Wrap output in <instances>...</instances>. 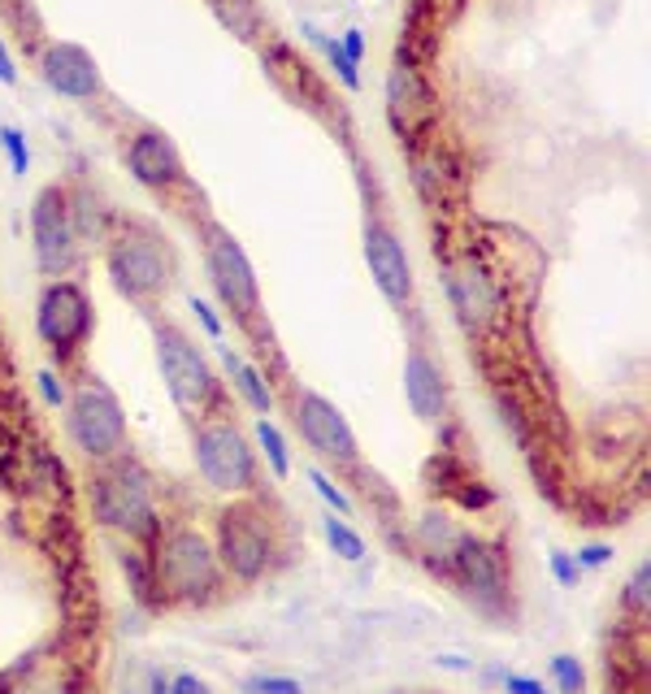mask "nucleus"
<instances>
[{
  "mask_svg": "<svg viewBox=\"0 0 651 694\" xmlns=\"http://www.w3.org/2000/svg\"><path fill=\"white\" fill-rule=\"evenodd\" d=\"M148 691H153V694H169V682H165V677H153V686H148Z\"/></svg>",
  "mask_w": 651,
  "mask_h": 694,
  "instance_id": "58836bf2",
  "label": "nucleus"
},
{
  "mask_svg": "<svg viewBox=\"0 0 651 694\" xmlns=\"http://www.w3.org/2000/svg\"><path fill=\"white\" fill-rule=\"evenodd\" d=\"M217 560L244 581H256L261 573L270 569L274 538H270V526L261 521V512L235 504V508H226L217 517Z\"/></svg>",
  "mask_w": 651,
  "mask_h": 694,
  "instance_id": "1a4fd4ad",
  "label": "nucleus"
},
{
  "mask_svg": "<svg viewBox=\"0 0 651 694\" xmlns=\"http://www.w3.org/2000/svg\"><path fill=\"white\" fill-rule=\"evenodd\" d=\"M435 664L448 668V673H469V659H465V655H439Z\"/></svg>",
  "mask_w": 651,
  "mask_h": 694,
  "instance_id": "4c0bfd02",
  "label": "nucleus"
},
{
  "mask_svg": "<svg viewBox=\"0 0 651 694\" xmlns=\"http://www.w3.org/2000/svg\"><path fill=\"white\" fill-rule=\"evenodd\" d=\"M552 677H556V686L565 694L586 691V673H582V664H577L573 655H556V659H552Z\"/></svg>",
  "mask_w": 651,
  "mask_h": 694,
  "instance_id": "bb28decb",
  "label": "nucleus"
},
{
  "mask_svg": "<svg viewBox=\"0 0 651 694\" xmlns=\"http://www.w3.org/2000/svg\"><path fill=\"white\" fill-rule=\"evenodd\" d=\"M204 261H208V283L222 295V304L240 322H252L261 309V291H256V274H252V261L244 256V247L226 231H213L204 244Z\"/></svg>",
  "mask_w": 651,
  "mask_h": 694,
  "instance_id": "9b49d317",
  "label": "nucleus"
},
{
  "mask_svg": "<svg viewBox=\"0 0 651 694\" xmlns=\"http://www.w3.org/2000/svg\"><path fill=\"white\" fill-rule=\"evenodd\" d=\"M36 382H40V395H43V400H48V404H52V409H61V404H66L61 378H57L52 369H40V373H36Z\"/></svg>",
  "mask_w": 651,
  "mask_h": 694,
  "instance_id": "473e14b6",
  "label": "nucleus"
},
{
  "mask_svg": "<svg viewBox=\"0 0 651 694\" xmlns=\"http://www.w3.org/2000/svg\"><path fill=\"white\" fill-rule=\"evenodd\" d=\"M213 13H217V22L235 36V40H261V31H265V18H261V4L256 0H213Z\"/></svg>",
  "mask_w": 651,
  "mask_h": 694,
  "instance_id": "6ab92c4d",
  "label": "nucleus"
},
{
  "mask_svg": "<svg viewBox=\"0 0 651 694\" xmlns=\"http://www.w3.org/2000/svg\"><path fill=\"white\" fill-rule=\"evenodd\" d=\"M126 169L148 192H169V187L183 183V157H178V148L165 139L162 130L130 135V144H126Z\"/></svg>",
  "mask_w": 651,
  "mask_h": 694,
  "instance_id": "f3484780",
  "label": "nucleus"
},
{
  "mask_svg": "<svg viewBox=\"0 0 651 694\" xmlns=\"http://www.w3.org/2000/svg\"><path fill=\"white\" fill-rule=\"evenodd\" d=\"M430 118H435V91L426 79V61L412 52V40H400L391 57V75H387V123L412 148Z\"/></svg>",
  "mask_w": 651,
  "mask_h": 694,
  "instance_id": "7ed1b4c3",
  "label": "nucleus"
},
{
  "mask_svg": "<svg viewBox=\"0 0 651 694\" xmlns=\"http://www.w3.org/2000/svg\"><path fill=\"white\" fill-rule=\"evenodd\" d=\"M547 565H552V577H556V581H565V586H573V581H577V560H573V556H565V551H552V556H547Z\"/></svg>",
  "mask_w": 651,
  "mask_h": 694,
  "instance_id": "72a5a7b5",
  "label": "nucleus"
},
{
  "mask_svg": "<svg viewBox=\"0 0 651 694\" xmlns=\"http://www.w3.org/2000/svg\"><path fill=\"white\" fill-rule=\"evenodd\" d=\"M244 694H304V686H300V682H291V677L256 673V677H247L244 682Z\"/></svg>",
  "mask_w": 651,
  "mask_h": 694,
  "instance_id": "c85d7f7f",
  "label": "nucleus"
},
{
  "mask_svg": "<svg viewBox=\"0 0 651 694\" xmlns=\"http://www.w3.org/2000/svg\"><path fill=\"white\" fill-rule=\"evenodd\" d=\"M451 569L460 577V586H465L478 604H487V608H495V604L508 595L504 560H499V551H495L490 543H483V538L460 534V543H456V551H451Z\"/></svg>",
  "mask_w": 651,
  "mask_h": 694,
  "instance_id": "dca6fc26",
  "label": "nucleus"
},
{
  "mask_svg": "<svg viewBox=\"0 0 651 694\" xmlns=\"http://www.w3.org/2000/svg\"><path fill=\"white\" fill-rule=\"evenodd\" d=\"M222 361H226V369H231V378L240 382V391H244L247 404L261 412V417H270V412H274V395H270V387H265V373L244 365V361H240L235 352H226V348H222Z\"/></svg>",
  "mask_w": 651,
  "mask_h": 694,
  "instance_id": "aec40b11",
  "label": "nucleus"
},
{
  "mask_svg": "<svg viewBox=\"0 0 651 694\" xmlns=\"http://www.w3.org/2000/svg\"><path fill=\"white\" fill-rule=\"evenodd\" d=\"M109 274H114L123 295L148 300V295H162L169 286V256L148 235H123L109 244Z\"/></svg>",
  "mask_w": 651,
  "mask_h": 694,
  "instance_id": "f8f14e48",
  "label": "nucleus"
},
{
  "mask_svg": "<svg viewBox=\"0 0 651 694\" xmlns=\"http://www.w3.org/2000/svg\"><path fill=\"white\" fill-rule=\"evenodd\" d=\"M648 590H651V565L648 560H639L634 573H630V581H625V608L639 616H648Z\"/></svg>",
  "mask_w": 651,
  "mask_h": 694,
  "instance_id": "a878e982",
  "label": "nucleus"
},
{
  "mask_svg": "<svg viewBox=\"0 0 651 694\" xmlns=\"http://www.w3.org/2000/svg\"><path fill=\"white\" fill-rule=\"evenodd\" d=\"M339 52L361 70V61H366V31H361V27H348L343 40H339Z\"/></svg>",
  "mask_w": 651,
  "mask_h": 694,
  "instance_id": "c756f323",
  "label": "nucleus"
},
{
  "mask_svg": "<svg viewBox=\"0 0 651 694\" xmlns=\"http://www.w3.org/2000/svg\"><path fill=\"white\" fill-rule=\"evenodd\" d=\"M295 430L330 465H357V434H352L348 417L334 409L326 395H318V391H300V400H295Z\"/></svg>",
  "mask_w": 651,
  "mask_h": 694,
  "instance_id": "ddd939ff",
  "label": "nucleus"
},
{
  "mask_svg": "<svg viewBox=\"0 0 651 694\" xmlns=\"http://www.w3.org/2000/svg\"><path fill=\"white\" fill-rule=\"evenodd\" d=\"M322 534H326V543H330V551H334L339 560H352V565H357V560H366V538L352 530L339 512H326Z\"/></svg>",
  "mask_w": 651,
  "mask_h": 694,
  "instance_id": "412c9836",
  "label": "nucleus"
},
{
  "mask_svg": "<svg viewBox=\"0 0 651 694\" xmlns=\"http://www.w3.org/2000/svg\"><path fill=\"white\" fill-rule=\"evenodd\" d=\"M304 36H309V40L322 48L326 61H330V70L339 75V82H343V87H352V91L361 87V70H357V66H352V61H348V57L339 52V40H330V36H326V31H318L313 22H304Z\"/></svg>",
  "mask_w": 651,
  "mask_h": 694,
  "instance_id": "5701e85b",
  "label": "nucleus"
},
{
  "mask_svg": "<svg viewBox=\"0 0 651 694\" xmlns=\"http://www.w3.org/2000/svg\"><path fill=\"white\" fill-rule=\"evenodd\" d=\"M70 430L79 439V448L91 456V460H114L123 456L126 443V417L123 404L100 391V387H79L70 395Z\"/></svg>",
  "mask_w": 651,
  "mask_h": 694,
  "instance_id": "9d476101",
  "label": "nucleus"
},
{
  "mask_svg": "<svg viewBox=\"0 0 651 694\" xmlns=\"http://www.w3.org/2000/svg\"><path fill=\"white\" fill-rule=\"evenodd\" d=\"M187 304H192V313H196V322L208 330V339H222V317L213 313V304L201 300V295H187Z\"/></svg>",
  "mask_w": 651,
  "mask_h": 694,
  "instance_id": "7c9ffc66",
  "label": "nucleus"
},
{
  "mask_svg": "<svg viewBox=\"0 0 651 694\" xmlns=\"http://www.w3.org/2000/svg\"><path fill=\"white\" fill-rule=\"evenodd\" d=\"M157 581L174 599H208L222 586V560L201 530L174 526L157 547Z\"/></svg>",
  "mask_w": 651,
  "mask_h": 694,
  "instance_id": "f03ea898",
  "label": "nucleus"
},
{
  "mask_svg": "<svg viewBox=\"0 0 651 694\" xmlns=\"http://www.w3.org/2000/svg\"><path fill=\"white\" fill-rule=\"evenodd\" d=\"M405 395H408V409L417 412L421 421H439L448 412V387H444V373L439 365L412 348L405 361Z\"/></svg>",
  "mask_w": 651,
  "mask_h": 694,
  "instance_id": "a211bd4d",
  "label": "nucleus"
},
{
  "mask_svg": "<svg viewBox=\"0 0 651 694\" xmlns=\"http://www.w3.org/2000/svg\"><path fill=\"white\" fill-rule=\"evenodd\" d=\"M309 487L318 490V495H322L326 504H330V512H339V517H343V512H348V508H352V499H348V495H343V490L334 487V482H330V478H326L322 469H309Z\"/></svg>",
  "mask_w": 651,
  "mask_h": 694,
  "instance_id": "cd10ccee",
  "label": "nucleus"
},
{
  "mask_svg": "<svg viewBox=\"0 0 651 694\" xmlns=\"http://www.w3.org/2000/svg\"><path fill=\"white\" fill-rule=\"evenodd\" d=\"M157 365H162V378L174 395V404L183 409H201L213 400L217 391V378L208 361L201 356V348L174 326H157Z\"/></svg>",
  "mask_w": 651,
  "mask_h": 694,
  "instance_id": "6e6552de",
  "label": "nucleus"
},
{
  "mask_svg": "<svg viewBox=\"0 0 651 694\" xmlns=\"http://www.w3.org/2000/svg\"><path fill=\"white\" fill-rule=\"evenodd\" d=\"M0 148H4V157H9V169L22 178L27 169H31V144H27V135L18 130V126H0Z\"/></svg>",
  "mask_w": 651,
  "mask_h": 694,
  "instance_id": "393cba45",
  "label": "nucleus"
},
{
  "mask_svg": "<svg viewBox=\"0 0 651 694\" xmlns=\"http://www.w3.org/2000/svg\"><path fill=\"white\" fill-rule=\"evenodd\" d=\"M504 691L508 694H547L543 682H534V677H517V673H508L504 677Z\"/></svg>",
  "mask_w": 651,
  "mask_h": 694,
  "instance_id": "f704fd0d",
  "label": "nucleus"
},
{
  "mask_svg": "<svg viewBox=\"0 0 651 694\" xmlns=\"http://www.w3.org/2000/svg\"><path fill=\"white\" fill-rule=\"evenodd\" d=\"M91 512L100 526L126 534V538H153L157 534L153 482L135 460H123V456H114V469H105L91 482Z\"/></svg>",
  "mask_w": 651,
  "mask_h": 694,
  "instance_id": "f257e3e1",
  "label": "nucleus"
},
{
  "mask_svg": "<svg viewBox=\"0 0 651 694\" xmlns=\"http://www.w3.org/2000/svg\"><path fill=\"white\" fill-rule=\"evenodd\" d=\"M40 79L66 100H91L100 91V66L82 43L57 40L40 52Z\"/></svg>",
  "mask_w": 651,
  "mask_h": 694,
  "instance_id": "2eb2a0df",
  "label": "nucleus"
},
{
  "mask_svg": "<svg viewBox=\"0 0 651 694\" xmlns=\"http://www.w3.org/2000/svg\"><path fill=\"white\" fill-rule=\"evenodd\" d=\"M169 694H208V686H204L196 673H178V677L169 682Z\"/></svg>",
  "mask_w": 651,
  "mask_h": 694,
  "instance_id": "c9c22d12",
  "label": "nucleus"
},
{
  "mask_svg": "<svg viewBox=\"0 0 651 694\" xmlns=\"http://www.w3.org/2000/svg\"><path fill=\"white\" fill-rule=\"evenodd\" d=\"M366 265L369 274H373V283H378V291L396 309H405L408 300H412V265H408V252L391 226L366 222Z\"/></svg>",
  "mask_w": 651,
  "mask_h": 694,
  "instance_id": "4468645a",
  "label": "nucleus"
},
{
  "mask_svg": "<svg viewBox=\"0 0 651 694\" xmlns=\"http://www.w3.org/2000/svg\"><path fill=\"white\" fill-rule=\"evenodd\" d=\"M36 330L40 339L52 348L57 361L75 356L87 330H91V300L79 283L70 278H52V283L40 291V304H36Z\"/></svg>",
  "mask_w": 651,
  "mask_h": 694,
  "instance_id": "0eeeda50",
  "label": "nucleus"
},
{
  "mask_svg": "<svg viewBox=\"0 0 651 694\" xmlns=\"http://www.w3.org/2000/svg\"><path fill=\"white\" fill-rule=\"evenodd\" d=\"M196 469L208 487L226 495L256 487V456L231 421H208L196 430Z\"/></svg>",
  "mask_w": 651,
  "mask_h": 694,
  "instance_id": "39448f33",
  "label": "nucleus"
},
{
  "mask_svg": "<svg viewBox=\"0 0 651 694\" xmlns=\"http://www.w3.org/2000/svg\"><path fill=\"white\" fill-rule=\"evenodd\" d=\"M256 443H261V451H265V460H270V469H274V478H286L291 473V451H286V439L261 417L256 421Z\"/></svg>",
  "mask_w": 651,
  "mask_h": 694,
  "instance_id": "b1692460",
  "label": "nucleus"
},
{
  "mask_svg": "<svg viewBox=\"0 0 651 694\" xmlns=\"http://www.w3.org/2000/svg\"><path fill=\"white\" fill-rule=\"evenodd\" d=\"M573 560H577V569H600V565H609L612 560V547L609 543H586Z\"/></svg>",
  "mask_w": 651,
  "mask_h": 694,
  "instance_id": "2f4dec72",
  "label": "nucleus"
},
{
  "mask_svg": "<svg viewBox=\"0 0 651 694\" xmlns=\"http://www.w3.org/2000/svg\"><path fill=\"white\" fill-rule=\"evenodd\" d=\"M0 82L4 87H13L18 82V66H13V57H9V43L0 40Z\"/></svg>",
  "mask_w": 651,
  "mask_h": 694,
  "instance_id": "e433bc0d",
  "label": "nucleus"
},
{
  "mask_svg": "<svg viewBox=\"0 0 651 694\" xmlns=\"http://www.w3.org/2000/svg\"><path fill=\"white\" fill-rule=\"evenodd\" d=\"M408 169H412V187H417V196L421 201H439V192H444V162L435 157V153H421V148H412L408 153Z\"/></svg>",
  "mask_w": 651,
  "mask_h": 694,
  "instance_id": "4be33fe9",
  "label": "nucleus"
},
{
  "mask_svg": "<svg viewBox=\"0 0 651 694\" xmlns=\"http://www.w3.org/2000/svg\"><path fill=\"white\" fill-rule=\"evenodd\" d=\"M31 244L48 278H66L79 265V231L70 217V196L61 187H43L31 205Z\"/></svg>",
  "mask_w": 651,
  "mask_h": 694,
  "instance_id": "423d86ee",
  "label": "nucleus"
},
{
  "mask_svg": "<svg viewBox=\"0 0 651 694\" xmlns=\"http://www.w3.org/2000/svg\"><path fill=\"white\" fill-rule=\"evenodd\" d=\"M444 286H448V300L456 309V322L469 330V334H487L499 326L504 317V291L499 278L490 274V265L474 252H460L444 270Z\"/></svg>",
  "mask_w": 651,
  "mask_h": 694,
  "instance_id": "20e7f679",
  "label": "nucleus"
}]
</instances>
